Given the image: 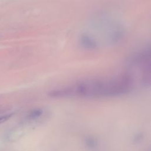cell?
<instances>
[{
	"label": "cell",
	"mask_w": 151,
	"mask_h": 151,
	"mask_svg": "<svg viewBox=\"0 0 151 151\" xmlns=\"http://www.w3.org/2000/svg\"><path fill=\"white\" fill-rule=\"evenodd\" d=\"M134 84V78L126 73L111 78H91L55 89L49 92L53 98L113 97L130 92Z\"/></svg>",
	"instance_id": "1"
},
{
	"label": "cell",
	"mask_w": 151,
	"mask_h": 151,
	"mask_svg": "<svg viewBox=\"0 0 151 151\" xmlns=\"http://www.w3.org/2000/svg\"><path fill=\"white\" fill-rule=\"evenodd\" d=\"M80 42L81 45L86 49L94 50L97 48L98 44L97 41L91 36L84 34L81 36L80 39Z\"/></svg>",
	"instance_id": "2"
},
{
	"label": "cell",
	"mask_w": 151,
	"mask_h": 151,
	"mask_svg": "<svg viewBox=\"0 0 151 151\" xmlns=\"http://www.w3.org/2000/svg\"><path fill=\"white\" fill-rule=\"evenodd\" d=\"M123 36H124L123 29L121 27L117 26L110 32L108 41L111 44H116L122 39Z\"/></svg>",
	"instance_id": "3"
},
{
	"label": "cell",
	"mask_w": 151,
	"mask_h": 151,
	"mask_svg": "<svg viewBox=\"0 0 151 151\" xmlns=\"http://www.w3.org/2000/svg\"><path fill=\"white\" fill-rule=\"evenodd\" d=\"M86 143L87 146L90 148H94L97 145V142L94 140V139L88 137L86 140Z\"/></svg>",
	"instance_id": "4"
},
{
	"label": "cell",
	"mask_w": 151,
	"mask_h": 151,
	"mask_svg": "<svg viewBox=\"0 0 151 151\" xmlns=\"http://www.w3.org/2000/svg\"><path fill=\"white\" fill-rule=\"evenodd\" d=\"M11 113H6L4 111H2L0 110V123L6 120L8 117L11 116Z\"/></svg>",
	"instance_id": "5"
}]
</instances>
